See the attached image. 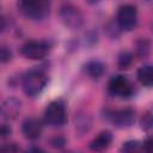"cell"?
<instances>
[{
  "label": "cell",
  "instance_id": "44dd1931",
  "mask_svg": "<svg viewBox=\"0 0 153 153\" xmlns=\"http://www.w3.org/2000/svg\"><path fill=\"white\" fill-rule=\"evenodd\" d=\"M143 153H152V140L148 137L145 142H143Z\"/></svg>",
  "mask_w": 153,
  "mask_h": 153
},
{
  "label": "cell",
  "instance_id": "6da1fadb",
  "mask_svg": "<svg viewBox=\"0 0 153 153\" xmlns=\"http://www.w3.org/2000/svg\"><path fill=\"white\" fill-rule=\"evenodd\" d=\"M47 82L48 78L41 69H31L23 76L22 87L26 96L35 97L42 92Z\"/></svg>",
  "mask_w": 153,
  "mask_h": 153
},
{
  "label": "cell",
  "instance_id": "d4e9b609",
  "mask_svg": "<svg viewBox=\"0 0 153 153\" xmlns=\"http://www.w3.org/2000/svg\"><path fill=\"white\" fill-rule=\"evenodd\" d=\"M65 153H78V152H65Z\"/></svg>",
  "mask_w": 153,
  "mask_h": 153
},
{
  "label": "cell",
  "instance_id": "4fadbf2b",
  "mask_svg": "<svg viewBox=\"0 0 153 153\" xmlns=\"http://www.w3.org/2000/svg\"><path fill=\"white\" fill-rule=\"evenodd\" d=\"M121 153H143L142 142L137 140H128L122 143Z\"/></svg>",
  "mask_w": 153,
  "mask_h": 153
},
{
  "label": "cell",
  "instance_id": "52a82bcc",
  "mask_svg": "<svg viewBox=\"0 0 153 153\" xmlns=\"http://www.w3.org/2000/svg\"><path fill=\"white\" fill-rule=\"evenodd\" d=\"M49 51V44L43 41H27L22 47V54L30 60H42Z\"/></svg>",
  "mask_w": 153,
  "mask_h": 153
},
{
  "label": "cell",
  "instance_id": "ac0fdd59",
  "mask_svg": "<svg viewBox=\"0 0 153 153\" xmlns=\"http://www.w3.org/2000/svg\"><path fill=\"white\" fill-rule=\"evenodd\" d=\"M11 57L12 53L5 47H0V62H7L11 60Z\"/></svg>",
  "mask_w": 153,
  "mask_h": 153
},
{
  "label": "cell",
  "instance_id": "7402d4cb",
  "mask_svg": "<svg viewBox=\"0 0 153 153\" xmlns=\"http://www.w3.org/2000/svg\"><path fill=\"white\" fill-rule=\"evenodd\" d=\"M11 133V128L10 127H7L6 124H1L0 126V136H7L8 134Z\"/></svg>",
  "mask_w": 153,
  "mask_h": 153
},
{
  "label": "cell",
  "instance_id": "7c38bea8",
  "mask_svg": "<svg viewBox=\"0 0 153 153\" xmlns=\"http://www.w3.org/2000/svg\"><path fill=\"white\" fill-rule=\"evenodd\" d=\"M136 76H137V80L143 86L151 87L152 84H153V69H152V66L151 65H143V66H141L137 69Z\"/></svg>",
  "mask_w": 153,
  "mask_h": 153
},
{
  "label": "cell",
  "instance_id": "ba28073f",
  "mask_svg": "<svg viewBox=\"0 0 153 153\" xmlns=\"http://www.w3.org/2000/svg\"><path fill=\"white\" fill-rule=\"evenodd\" d=\"M111 122L117 128H128L134 124L135 122V111L130 108L121 109L117 111H114L110 115Z\"/></svg>",
  "mask_w": 153,
  "mask_h": 153
},
{
  "label": "cell",
  "instance_id": "d6986e66",
  "mask_svg": "<svg viewBox=\"0 0 153 153\" xmlns=\"http://www.w3.org/2000/svg\"><path fill=\"white\" fill-rule=\"evenodd\" d=\"M141 127H142V129H145V130H148V129L152 127V117H151L149 112L146 114V115H143V117H142V120H141Z\"/></svg>",
  "mask_w": 153,
  "mask_h": 153
},
{
  "label": "cell",
  "instance_id": "3957f363",
  "mask_svg": "<svg viewBox=\"0 0 153 153\" xmlns=\"http://www.w3.org/2000/svg\"><path fill=\"white\" fill-rule=\"evenodd\" d=\"M116 22L120 29L126 31H131L137 24V8L131 4L122 5L116 16Z\"/></svg>",
  "mask_w": 153,
  "mask_h": 153
},
{
  "label": "cell",
  "instance_id": "8fae6325",
  "mask_svg": "<svg viewBox=\"0 0 153 153\" xmlns=\"http://www.w3.org/2000/svg\"><path fill=\"white\" fill-rule=\"evenodd\" d=\"M111 141H112V134L109 130H104V131H100L90 142L88 147L93 152H103L111 145Z\"/></svg>",
  "mask_w": 153,
  "mask_h": 153
},
{
  "label": "cell",
  "instance_id": "603a6c76",
  "mask_svg": "<svg viewBox=\"0 0 153 153\" xmlns=\"http://www.w3.org/2000/svg\"><path fill=\"white\" fill-rule=\"evenodd\" d=\"M29 153H47L45 151H43L42 148H39V147H32L31 149H30V152Z\"/></svg>",
  "mask_w": 153,
  "mask_h": 153
},
{
  "label": "cell",
  "instance_id": "2e32d148",
  "mask_svg": "<svg viewBox=\"0 0 153 153\" xmlns=\"http://www.w3.org/2000/svg\"><path fill=\"white\" fill-rule=\"evenodd\" d=\"M149 51V43L147 39H140L136 43V53L140 57H146Z\"/></svg>",
  "mask_w": 153,
  "mask_h": 153
},
{
  "label": "cell",
  "instance_id": "5b68a950",
  "mask_svg": "<svg viewBox=\"0 0 153 153\" xmlns=\"http://www.w3.org/2000/svg\"><path fill=\"white\" fill-rule=\"evenodd\" d=\"M59 16H60L61 22L67 27L73 29V30L79 29L82 25V22H84V17H82L81 11L72 4H63L60 7Z\"/></svg>",
  "mask_w": 153,
  "mask_h": 153
},
{
  "label": "cell",
  "instance_id": "30bf717a",
  "mask_svg": "<svg viewBox=\"0 0 153 153\" xmlns=\"http://www.w3.org/2000/svg\"><path fill=\"white\" fill-rule=\"evenodd\" d=\"M22 109V102L16 98H7L1 104V115L7 120H14Z\"/></svg>",
  "mask_w": 153,
  "mask_h": 153
},
{
  "label": "cell",
  "instance_id": "e0dca14e",
  "mask_svg": "<svg viewBox=\"0 0 153 153\" xmlns=\"http://www.w3.org/2000/svg\"><path fill=\"white\" fill-rule=\"evenodd\" d=\"M0 153H19V148L14 143L0 145Z\"/></svg>",
  "mask_w": 153,
  "mask_h": 153
},
{
  "label": "cell",
  "instance_id": "277c9868",
  "mask_svg": "<svg viewBox=\"0 0 153 153\" xmlns=\"http://www.w3.org/2000/svg\"><path fill=\"white\" fill-rule=\"evenodd\" d=\"M44 120L49 126L61 127L67 121V112L65 104L60 100H55L48 104L44 111Z\"/></svg>",
  "mask_w": 153,
  "mask_h": 153
},
{
  "label": "cell",
  "instance_id": "ffe728a7",
  "mask_svg": "<svg viewBox=\"0 0 153 153\" xmlns=\"http://www.w3.org/2000/svg\"><path fill=\"white\" fill-rule=\"evenodd\" d=\"M50 143H51L53 147H57V148H60V147L65 146L66 141H65V139L61 137V136H55V137H53V139L50 140Z\"/></svg>",
  "mask_w": 153,
  "mask_h": 153
},
{
  "label": "cell",
  "instance_id": "5bb4252c",
  "mask_svg": "<svg viewBox=\"0 0 153 153\" xmlns=\"http://www.w3.org/2000/svg\"><path fill=\"white\" fill-rule=\"evenodd\" d=\"M104 71H105V66L99 61H91L86 65V72L93 79L99 78L104 73Z\"/></svg>",
  "mask_w": 153,
  "mask_h": 153
},
{
  "label": "cell",
  "instance_id": "9a60e30c",
  "mask_svg": "<svg viewBox=\"0 0 153 153\" xmlns=\"http://www.w3.org/2000/svg\"><path fill=\"white\" fill-rule=\"evenodd\" d=\"M133 62V54L129 51H122L118 56V67L120 69H127Z\"/></svg>",
  "mask_w": 153,
  "mask_h": 153
},
{
  "label": "cell",
  "instance_id": "cb8c5ba5",
  "mask_svg": "<svg viewBox=\"0 0 153 153\" xmlns=\"http://www.w3.org/2000/svg\"><path fill=\"white\" fill-rule=\"evenodd\" d=\"M2 27H4V20L0 18V31L2 30Z\"/></svg>",
  "mask_w": 153,
  "mask_h": 153
},
{
  "label": "cell",
  "instance_id": "7a4b0ae2",
  "mask_svg": "<svg viewBox=\"0 0 153 153\" xmlns=\"http://www.w3.org/2000/svg\"><path fill=\"white\" fill-rule=\"evenodd\" d=\"M19 12L32 20H41L49 14L50 4L47 1H19L17 4Z\"/></svg>",
  "mask_w": 153,
  "mask_h": 153
},
{
  "label": "cell",
  "instance_id": "9c48e42d",
  "mask_svg": "<svg viewBox=\"0 0 153 153\" xmlns=\"http://www.w3.org/2000/svg\"><path fill=\"white\" fill-rule=\"evenodd\" d=\"M42 129L43 127H42L41 121L35 117H27L22 123V133L24 134L25 137L30 140L38 139L42 134Z\"/></svg>",
  "mask_w": 153,
  "mask_h": 153
},
{
  "label": "cell",
  "instance_id": "8992f818",
  "mask_svg": "<svg viewBox=\"0 0 153 153\" xmlns=\"http://www.w3.org/2000/svg\"><path fill=\"white\" fill-rule=\"evenodd\" d=\"M108 90L111 94L121 98H128L134 92L131 82L123 75L112 76L108 84Z\"/></svg>",
  "mask_w": 153,
  "mask_h": 153
}]
</instances>
